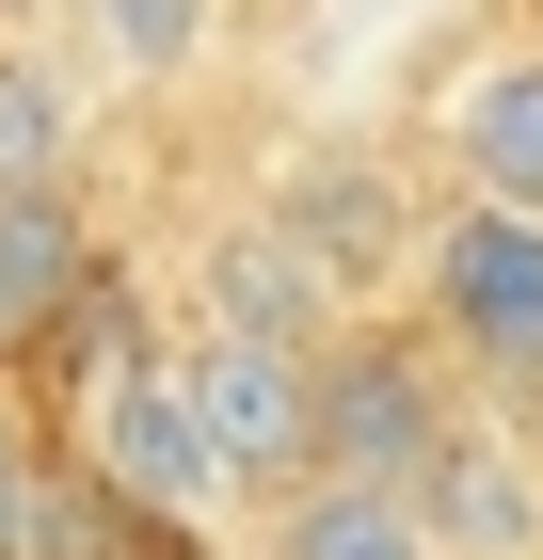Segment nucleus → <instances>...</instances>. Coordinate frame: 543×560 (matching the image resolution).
<instances>
[{
	"label": "nucleus",
	"instance_id": "5",
	"mask_svg": "<svg viewBox=\"0 0 543 560\" xmlns=\"http://www.w3.org/2000/svg\"><path fill=\"white\" fill-rule=\"evenodd\" d=\"M432 161H448L463 209H528L543 224V48H480L432 113Z\"/></svg>",
	"mask_w": 543,
	"mask_h": 560
},
{
	"label": "nucleus",
	"instance_id": "9",
	"mask_svg": "<svg viewBox=\"0 0 543 560\" xmlns=\"http://www.w3.org/2000/svg\"><path fill=\"white\" fill-rule=\"evenodd\" d=\"M64 16H81V48L96 65H113V81H192V65H209V33H224V0H64Z\"/></svg>",
	"mask_w": 543,
	"mask_h": 560
},
{
	"label": "nucleus",
	"instance_id": "8",
	"mask_svg": "<svg viewBox=\"0 0 543 560\" xmlns=\"http://www.w3.org/2000/svg\"><path fill=\"white\" fill-rule=\"evenodd\" d=\"M272 560H448V545L400 480H304V497H272Z\"/></svg>",
	"mask_w": 543,
	"mask_h": 560
},
{
	"label": "nucleus",
	"instance_id": "1",
	"mask_svg": "<svg viewBox=\"0 0 543 560\" xmlns=\"http://www.w3.org/2000/svg\"><path fill=\"white\" fill-rule=\"evenodd\" d=\"M176 400H192V432H209L224 497H304L320 480V352L288 337H224V320H192L176 337Z\"/></svg>",
	"mask_w": 543,
	"mask_h": 560
},
{
	"label": "nucleus",
	"instance_id": "7",
	"mask_svg": "<svg viewBox=\"0 0 543 560\" xmlns=\"http://www.w3.org/2000/svg\"><path fill=\"white\" fill-rule=\"evenodd\" d=\"M192 320H224V337H288V352H335L352 320H335V272L304 257L288 224H240L209 272H192Z\"/></svg>",
	"mask_w": 543,
	"mask_h": 560
},
{
	"label": "nucleus",
	"instance_id": "3",
	"mask_svg": "<svg viewBox=\"0 0 543 560\" xmlns=\"http://www.w3.org/2000/svg\"><path fill=\"white\" fill-rule=\"evenodd\" d=\"M448 432H463V417H448V385H432L416 337L352 320V337L320 352V480H400V497H416Z\"/></svg>",
	"mask_w": 543,
	"mask_h": 560
},
{
	"label": "nucleus",
	"instance_id": "4",
	"mask_svg": "<svg viewBox=\"0 0 543 560\" xmlns=\"http://www.w3.org/2000/svg\"><path fill=\"white\" fill-rule=\"evenodd\" d=\"M96 480H113L128 513H224V465H209V432H192V400H176V352H113L96 369Z\"/></svg>",
	"mask_w": 543,
	"mask_h": 560
},
{
	"label": "nucleus",
	"instance_id": "10",
	"mask_svg": "<svg viewBox=\"0 0 543 560\" xmlns=\"http://www.w3.org/2000/svg\"><path fill=\"white\" fill-rule=\"evenodd\" d=\"M64 161H81L64 81H48V65H0V209H16V192H64Z\"/></svg>",
	"mask_w": 543,
	"mask_h": 560
},
{
	"label": "nucleus",
	"instance_id": "12",
	"mask_svg": "<svg viewBox=\"0 0 543 560\" xmlns=\"http://www.w3.org/2000/svg\"><path fill=\"white\" fill-rule=\"evenodd\" d=\"M48 337V320H33V304H16V289H0V369H16V352H33Z\"/></svg>",
	"mask_w": 543,
	"mask_h": 560
},
{
	"label": "nucleus",
	"instance_id": "6",
	"mask_svg": "<svg viewBox=\"0 0 543 560\" xmlns=\"http://www.w3.org/2000/svg\"><path fill=\"white\" fill-rule=\"evenodd\" d=\"M416 513L448 560H543V465H528V417H463L448 448H432Z\"/></svg>",
	"mask_w": 543,
	"mask_h": 560
},
{
	"label": "nucleus",
	"instance_id": "11",
	"mask_svg": "<svg viewBox=\"0 0 543 560\" xmlns=\"http://www.w3.org/2000/svg\"><path fill=\"white\" fill-rule=\"evenodd\" d=\"M0 560H48V448L16 400H0Z\"/></svg>",
	"mask_w": 543,
	"mask_h": 560
},
{
	"label": "nucleus",
	"instance_id": "2",
	"mask_svg": "<svg viewBox=\"0 0 543 560\" xmlns=\"http://www.w3.org/2000/svg\"><path fill=\"white\" fill-rule=\"evenodd\" d=\"M416 257H432L416 289H432V320H448V352L528 417V400H543V224H528V209H463V192H448Z\"/></svg>",
	"mask_w": 543,
	"mask_h": 560
}]
</instances>
